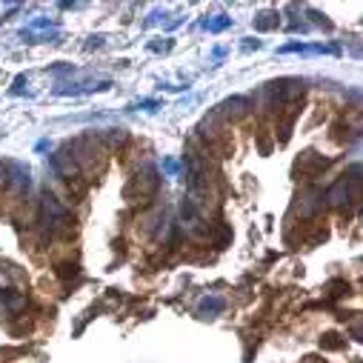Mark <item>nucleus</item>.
<instances>
[{
  "mask_svg": "<svg viewBox=\"0 0 363 363\" xmlns=\"http://www.w3.org/2000/svg\"><path fill=\"white\" fill-rule=\"evenodd\" d=\"M163 169H166L169 175H177V169H180V166H177L175 160H163Z\"/></svg>",
  "mask_w": 363,
  "mask_h": 363,
  "instance_id": "obj_14",
  "label": "nucleus"
},
{
  "mask_svg": "<svg viewBox=\"0 0 363 363\" xmlns=\"http://www.w3.org/2000/svg\"><path fill=\"white\" fill-rule=\"evenodd\" d=\"M343 343L346 340H340L337 335H323L320 337V346H323V349H332V352H335V349H343Z\"/></svg>",
  "mask_w": 363,
  "mask_h": 363,
  "instance_id": "obj_9",
  "label": "nucleus"
},
{
  "mask_svg": "<svg viewBox=\"0 0 363 363\" xmlns=\"http://www.w3.org/2000/svg\"><path fill=\"white\" fill-rule=\"evenodd\" d=\"M57 275H60L63 280H66V277H75L78 275V266L75 263H57Z\"/></svg>",
  "mask_w": 363,
  "mask_h": 363,
  "instance_id": "obj_13",
  "label": "nucleus"
},
{
  "mask_svg": "<svg viewBox=\"0 0 363 363\" xmlns=\"http://www.w3.org/2000/svg\"><path fill=\"white\" fill-rule=\"evenodd\" d=\"M12 169H15V163H3V160H0V189H9Z\"/></svg>",
  "mask_w": 363,
  "mask_h": 363,
  "instance_id": "obj_8",
  "label": "nucleus"
},
{
  "mask_svg": "<svg viewBox=\"0 0 363 363\" xmlns=\"http://www.w3.org/2000/svg\"><path fill=\"white\" fill-rule=\"evenodd\" d=\"M158 172L152 166H146L143 172H137V175L129 180V186H126V200L129 203H146L149 197H155V192H158Z\"/></svg>",
  "mask_w": 363,
  "mask_h": 363,
  "instance_id": "obj_2",
  "label": "nucleus"
},
{
  "mask_svg": "<svg viewBox=\"0 0 363 363\" xmlns=\"http://www.w3.org/2000/svg\"><path fill=\"white\" fill-rule=\"evenodd\" d=\"M323 200H332V203H346V200H349V180H346V177H343V180H337L335 186L326 192Z\"/></svg>",
  "mask_w": 363,
  "mask_h": 363,
  "instance_id": "obj_6",
  "label": "nucleus"
},
{
  "mask_svg": "<svg viewBox=\"0 0 363 363\" xmlns=\"http://www.w3.org/2000/svg\"><path fill=\"white\" fill-rule=\"evenodd\" d=\"M223 306H226V303H223V298H217V295H212V298H203V301H200V312H203L206 318L221 315Z\"/></svg>",
  "mask_w": 363,
  "mask_h": 363,
  "instance_id": "obj_7",
  "label": "nucleus"
},
{
  "mask_svg": "<svg viewBox=\"0 0 363 363\" xmlns=\"http://www.w3.org/2000/svg\"><path fill=\"white\" fill-rule=\"evenodd\" d=\"M326 163L329 160L323 155H318V152H303L301 158H298V163H295V175L303 177V180H312L315 175H320L326 169Z\"/></svg>",
  "mask_w": 363,
  "mask_h": 363,
  "instance_id": "obj_3",
  "label": "nucleus"
},
{
  "mask_svg": "<svg viewBox=\"0 0 363 363\" xmlns=\"http://www.w3.org/2000/svg\"><path fill=\"white\" fill-rule=\"evenodd\" d=\"M226 26H229V18H226V15H217L214 20H206V29H209V32H221V29H226Z\"/></svg>",
  "mask_w": 363,
  "mask_h": 363,
  "instance_id": "obj_12",
  "label": "nucleus"
},
{
  "mask_svg": "<svg viewBox=\"0 0 363 363\" xmlns=\"http://www.w3.org/2000/svg\"><path fill=\"white\" fill-rule=\"evenodd\" d=\"M0 303L9 312H20V309H26V295H18L12 289H0Z\"/></svg>",
  "mask_w": 363,
  "mask_h": 363,
  "instance_id": "obj_5",
  "label": "nucleus"
},
{
  "mask_svg": "<svg viewBox=\"0 0 363 363\" xmlns=\"http://www.w3.org/2000/svg\"><path fill=\"white\" fill-rule=\"evenodd\" d=\"M103 140H106L109 146H120V143L126 140V132H123V129H109V134L103 137Z\"/></svg>",
  "mask_w": 363,
  "mask_h": 363,
  "instance_id": "obj_11",
  "label": "nucleus"
},
{
  "mask_svg": "<svg viewBox=\"0 0 363 363\" xmlns=\"http://www.w3.org/2000/svg\"><path fill=\"white\" fill-rule=\"evenodd\" d=\"M69 158L75 160V166L80 169V175H92V172H100L103 163H106V149L100 146L95 137H78L66 146Z\"/></svg>",
  "mask_w": 363,
  "mask_h": 363,
  "instance_id": "obj_1",
  "label": "nucleus"
},
{
  "mask_svg": "<svg viewBox=\"0 0 363 363\" xmlns=\"http://www.w3.org/2000/svg\"><path fill=\"white\" fill-rule=\"evenodd\" d=\"M249 98H232V100H223L221 106H217V112L214 115L217 117H232V120H238V117H243L249 112Z\"/></svg>",
  "mask_w": 363,
  "mask_h": 363,
  "instance_id": "obj_4",
  "label": "nucleus"
},
{
  "mask_svg": "<svg viewBox=\"0 0 363 363\" xmlns=\"http://www.w3.org/2000/svg\"><path fill=\"white\" fill-rule=\"evenodd\" d=\"M255 26H257V29H272V26H277V15H272V12H263V15L255 20Z\"/></svg>",
  "mask_w": 363,
  "mask_h": 363,
  "instance_id": "obj_10",
  "label": "nucleus"
}]
</instances>
